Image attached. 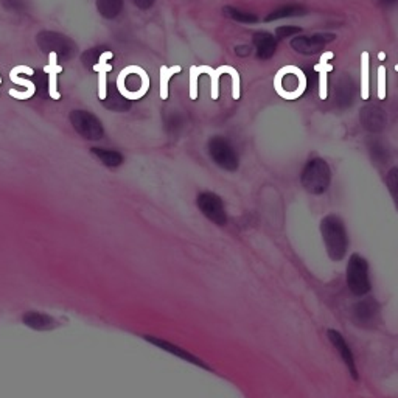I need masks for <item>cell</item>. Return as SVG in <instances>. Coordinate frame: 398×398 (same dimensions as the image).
<instances>
[{
	"label": "cell",
	"instance_id": "cell-1",
	"mask_svg": "<svg viewBox=\"0 0 398 398\" xmlns=\"http://www.w3.org/2000/svg\"><path fill=\"white\" fill-rule=\"evenodd\" d=\"M320 231H322L328 255L338 262V260L346 255L349 246L347 231L346 226H344V221L336 215H328L320 223Z\"/></svg>",
	"mask_w": 398,
	"mask_h": 398
},
{
	"label": "cell",
	"instance_id": "cell-2",
	"mask_svg": "<svg viewBox=\"0 0 398 398\" xmlns=\"http://www.w3.org/2000/svg\"><path fill=\"white\" fill-rule=\"evenodd\" d=\"M117 89L126 100H140L150 90V76L139 66H128L117 76Z\"/></svg>",
	"mask_w": 398,
	"mask_h": 398
},
{
	"label": "cell",
	"instance_id": "cell-3",
	"mask_svg": "<svg viewBox=\"0 0 398 398\" xmlns=\"http://www.w3.org/2000/svg\"><path fill=\"white\" fill-rule=\"evenodd\" d=\"M332 171L324 159L315 157L302 170V186L313 195H322L330 187Z\"/></svg>",
	"mask_w": 398,
	"mask_h": 398
},
{
	"label": "cell",
	"instance_id": "cell-4",
	"mask_svg": "<svg viewBox=\"0 0 398 398\" xmlns=\"http://www.w3.org/2000/svg\"><path fill=\"white\" fill-rule=\"evenodd\" d=\"M274 86L282 98L296 100L305 92V88H307V78H305V75L301 68H297L294 66H287L275 75Z\"/></svg>",
	"mask_w": 398,
	"mask_h": 398
},
{
	"label": "cell",
	"instance_id": "cell-5",
	"mask_svg": "<svg viewBox=\"0 0 398 398\" xmlns=\"http://www.w3.org/2000/svg\"><path fill=\"white\" fill-rule=\"evenodd\" d=\"M347 283L349 288L356 296H364L369 293V266L361 255H351L347 266Z\"/></svg>",
	"mask_w": 398,
	"mask_h": 398
},
{
	"label": "cell",
	"instance_id": "cell-6",
	"mask_svg": "<svg viewBox=\"0 0 398 398\" xmlns=\"http://www.w3.org/2000/svg\"><path fill=\"white\" fill-rule=\"evenodd\" d=\"M209 152L218 167L224 168L227 171H235L239 168V155H236L232 143L226 140L224 137L217 135L209 142Z\"/></svg>",
	"mask_w": 398,
	"mask_h": 398
},
{
	"label": "cell",
	"instance_id": "cell-7",
	"mask_svg": "<svg viewBox=\"0 0 398 398\" xmlns=\"http://www.w3.org/2000/svg\"><path fill=\"white\" fill-rule=\"evenodd\" d=\"M198 207L203 212L205 218H209L213 223L218 226H224L227 223L224 204L221 201V198L210 191H205L198 196Z\"/></svg>",
	"mask_w": 398,
	"mask_h": 398
},
{
	"label": "cell",
	"instance_id": "cell-8",
	"mask_svg": "<svg viewBox=\"0 0 398 398\" xmlns=\"http://www.w3.org/2000/svg\"><path fill=\"white\" fill-rule=\"evenodd\" d=\"M334 35H311V36H297L291 41V49L302 55H315L322 50L328 42L334 41Z\"/></svg>",
	"mask_w": 398,
	"mask_h": 398
},
{
	"label": "cell",
	"instance_id": "cell-9",
	"mask_svg": "<svg viewBox=\"0 0 398 398\" xmlns=\"http://www.w3.org/2000/svg\"><path fill=\"white\" fill-rule=\"evenodd\" d=\"M361 123L370 133H380L386 126V114L375 104H369L361 109Z\"/></svg>",
	"mask_w": 398,
	"mask_h": 398
},
{
	"label": "cell",
	"instance_id": "cell-10",
	"mask_svg": "<svg viewBox=\"0 0 398 398\" xmlns=\"http://www.w3.org/2000/svg\"><path fill=\"white\" fill-rule=\"evenodd\" d=\"M22 322H24L27 327L33 328L36 332H50L59 325L56 319H53L52 316L45 315V313L41 311L25 313V315L22 316Z\"/></svg>",
	"mask_w": 398,
	"mask_h": 398
},
{
	"label": "cell",
	"instance_id": "cell-11",
	"mask_svg": "<svg viewBox=\"0 0 398 398\" xmlns=\"http://www.w3.org/2000/svg\"><path fill=\"white\" fill-rule=\"evenodd\" d=\"M328 339L332 341L334 349L338 350V354H339V356L342 358V361L347 364L349 370L351 372V377L358 378V372H356V366H355L354 355H351V350L349 349L346 339L342 338V334L338 333V332H334V330H330V332H328Z\"/></svg>",
	"mask_w": 398,
	"mask_h": 398
},
{
	"label": "cell",
	"instance_id": "cell-12",
	"mask_svg": "<svg viewBox=\"0 0 398 398\" xmlns=\"http://www.w3.org/2000/svg\"><path fill=\"white\" fill-rule=\"evenodd\" d=\"M333 52H325L320 55L319 63L315 66V72L319 73V83H318V88H319V98L320 100H327L328 97V80H327V75L333 71V66L330 63H327V61H330L333 58Z\"/></svg>",
	"mask_w": 398,
	"mask_h": 398
},
{
	"label": "cell",
	"instance_id": "cell-13",
	"mask_svg": "<svg viewBox=\"0 0 398 398\" xmlns=\"http://www.w3.org/2000/svg\"><path fill=\"white\" fill-rule=\"evenodd\" d=\"M44 72L49 75V95L52 100H59L61 94L58 92V73L63 72V67L58 64L56 52L49 53V64L44 67Z\"/></svg>",
	"mask_w": 398,
	"mask_h": 398
},
{
	"label": "cell",
	"instance_id": "cell-14",
	"mask_svg": "<svg viewBox=\"0 0 398 398\" xmlns=\"http://www.w3.org/2000/svg\"><path fill=\"white\" fill-rule=\"evenodd\" d=\"M254 45L260 59H270L275 53V49H277V41L271 33L258 32L254 35Z\"/></svg>",
	"mask_w": 398,
	"mask_h": 398
},
{
	"label": "cell",
	"instance_id": "cell-15",
	"mask_svg": "<svg viewBox=\"0 0 398 398\" xmlns=\"http://www.w3.org/2000/svg\"><path fill=\"white\" fill-rule=\"evenodd\" d=\"M378 313V307L372 298H364L355 307V319L359 324H370Z\"/></svg>",
	"mask_w": 398,
	"mask_h": 398
},
{
	"label": "cell",
	"instance_id": "cell-16",
	"mask_svg": "<svg viewBox=\"0 0 398 398\" xmlns=\"http://www.w3.org/2000/svg\"><path fill=\"white\" fill-rule=\"evenodd\" d=\"M19 73H27V75H35V71L32 67H28V66H16L13 68V71L10 72V80L14 83V84H19V86H24L27 89V100L28 98H32L35 94H36V86H35V83L32 81H28V80H22L19 78Z\"/></svg>",
	"mask_w": 398,
	"mask_h": 398
},
{
	"label": "cell",
	"instance_id": "cell-17",
	"mask_svg": "<svg viewBox=\"0 0 398 398\" xmlns=\"http://www.w3.org/2000/svg\"><path fill=\"white\" fill-rule=\"evenodd\" d=\"M369 52L361 53V98L369 100L370 97V68H369Z\"/></svg>",
	"mask_w": 398,
	"mask_h": 398
},
{
	"label": "cell",
	"instance_id": "cell-18",
	"mask_svg": "<svg viewBox=\"0 0 398 398\" xmlns=\"http://www.w3.org/2000/svg\"><path fill=\"white\" fill-rule=\"evenodd\" d=\"M147 339H148L151 344H155V346H157L159 349H162V350H165V351H170V354H173V355H176V356H179V358H182V359H186V361H188V363H195V364H198V366H203L201 363L198 361V359H196L195 356H191L190 354H187L186 350L176 347V346H173V344H170V342L162 341V339H156V338H147Z\"/></svg>",
	"mask_w": 398,
	"mask_h": 398
},
{
	"label": "cell",
	"instance_id": "cell-19",
	"mask_svg": "<svg viewBox=\"0 0 398 398\" xmlns=\"http://www.w3.org/2000/svg\"><path fill=\"white\" fill-rule=\"evenodd\" d=\"M303 14H307V8H303L302 5H287V6H282V8L275 10L272 14L266 18L267 20H275V19H283V18H296V16H303Z\"/></svg>",
	"mask_w": 398,
	"mask_h": 398
},
{
	"label": "cell",
	"instance_id": "cell-20",
	"mask_svg": "<svg viewBox=\"0 0 398 398\" xmlns=\"http://www.w3.org/2000/svg\"><path fill=\"white\" fill-rule=\"evenodd\" d=\"M182 71L181 66H173V67H167L162 66L160 67V98L162 100H168V84H170L171 76L174 73H179Z\"/></svg>",
	"mask_w": 398,
	"mask_h": 398
},
{
	"label": "cell",
	"instance_id": "cell-21",
	"mask_svg": "<svg viewBox=\"0 0 398 398\" xmlns=\"http://www.w3.org/2000/svg\"><path fill=\"white\" fill-rule=\"evenodd\" d=\"M351 83L349 78H341L338 89H336V98L341 106H349L351 103V97H354V89H351Z\"/></svg>",
	"mask_w": 398,
	"mask_h": 398
},
{
	"label": "cell",
	"instance_id": "cell-22",
	"mask_svg": "<svg viewBox=\"0 0 398 398\" xmlns=\"http://www.w3.org/2000/svg\"><path fill=\"white\" fill-rule=\"evenodd\" d=\"M224 13H226L227 18H231V19H234L236 22H241V24H255V22L258 20V18L255 16V14L246 13V11H240V10L234 8V6H226Z\"/></svg>",
	"mask_w": 398,
	"mask_h": 398
},
{
	"label": "cell",
	"instance_id": "cell-23",
	"mask_svg": "<svg viewBox=\"0 0 398 398\" xmlns=\"http://www.w3.org/2000/svg\"><path fill=\"white\" fill-rule=\"evenodd\" d=\"M198 71H199V73H209L210 81H212V88H210L212 100H218V97H219V76H221V72L219 71H213V68L209 67V66H199Z\"/></svg>",
	"mask_w": 398,
	"mask_h": 398
},
{
	"label": "cell",
	"instance_id": "cell-24",
	"mask_svg": "<svg viewBox=\"0 0 398 398\" xmlns=\"http://www.w3.org/2000/svg\"><path fill=\"white\" fill-rule=\"evenodd\" d=\"M386 186H387L389 193H390V196H392L394 203H395L397 209H398V168H392V170L387 173Z\"/></svg>",
	"mask_w": 398,
	"mask_h": 398
},
{
	"label": "cell",
	"instance_id": "cell-25",
	"mask_svg": "<svg viewBox=\"0 0 398 398\" xmlns=\"http://www.w3.org/2000/svg\"><path fill=\"white\" fill-rule=\"evenodd\" d=\"M218 71L221 73H229L231 75V78H232V97L234 100H239L240 98V75L239 72L235 71L234 67H229V66H221Z\"/></svg>",
	"mask_w": 398,
	"mask_h": 398
},
{
	"label": "cell",
	"instance_id": "cell-26",
	"mask_svg": "<svg viewBox=\"0 0 398 398\" xmlns=\"http://www.w3.org/2000/svg\"><path fill=\"white\" fill-rule=\"evenodd\" d=\"M114 56L112 52H103L102 55H100L98 63L94 66V71L98 72H111L112 71V66L108 63V59H111Z\"/></svg>",
	"mask_w": 398,
	"mask_h": 398
},
{
	"label": "cell",
	"instance_id": "cell-27",
	"mask_svg": "<svg viewBox=\"0 0 398 398\" xmlns=\"http://www.w3.org/2000/svg\"><path fill=\"white\" fill-rule=\"evenodd\" d=\"M199 71L198 66H191L190 67V98L191 100H198V80H199Z\"/></svg>",
	"mask_w": 398,
	"mask_h": 398
},
{
	"label": "cell",
	"instance_id": "cell-28",
	"mask_svg": "<svg viewBox=\"0 0 398 398\" xmlns=\"http://www.w3.org/2000/svg\"><path fill=\"white\" fill-rule=\"evenodd\" d=\"M108 97V72H98V98L106 100Z\"/></svg>",
	"mask_w": 398,
	"mask_h": 398
},
{
	"label": "cell",
	"instance_id": "cell-29",
	"mask_svg": "<svg viewBox=\"0 0 398 398\" xmlns=\"http://www.w3.org/2000/svg\"><path fill=\"white\" fill-rule=\"evenodd\" d=\"M386 67L380 66L378 67V98L385 100L386 98Z\"/></svg>",
	"mask_w": 398,
	"mask_h": 398
},
{
	"label": "cell",
	"instance_id": "cell-30",
	"mask_svg": "<svg viewBox=\"0 0 398 398\" xmlns=\"http://www.w3.org/2000/svg\"><path fill=\"white\" fill-rule=\"evenodd\" d=\"M370 152H372V156H375V159L378 160V162L381 164H386V160H387V152L385 150V147H382L381 143H372L370 145Z\"/></svg>",
	"mask_w": 398,
	"mask_h": 398
},
{
	"label": "cell",
	"instance_id": "cell-31",
	"mask_svg": "<svg viewBox=\"0 0 398 398\" xmlns=\"http://www.w3.org/2000/svg\"><path fill=\"white\" fill-rule=\"evenodd\" d=\"M301 32H302V30L298 27L283 25V27H279L277 30H275V35H277L279 40H285V37H291V36H294V35L301 33Z\"/></svg>",
	"mask_w": 398,
	"mask_h": 398
},
{
	"label": "cell",
	"instance_id": "cell-32",
	"mask_svg": "<svg viewBox=\"0 0 398 398\" xmlns=\"http://www.w3.org/2000/svg\"><path fill=\"white\" fill-rule=\"evenodd\" d=\"M249 53H251V50H249L248 45H244V47H236V55H239V56H243V55L248 56Z\"/></svg>",
	"mask_w": 398,
	"mask_h": 398
},
{
	"label": "cell",
	"instance_id": "cell-33",
	"mask_svg": "<svg viewBox=\"0 0 398 398\" xmlns=\"http://www.w3.org/2000/svg\"><path fill=\"white\" fill-rule=\"evenodd\" d=\"M385 56H386L385 53H380V55H378V58H380V59H385Z\"/></svg>",
	"mask_w": 398,
	"mask_h": 398
},
{
	"label": "cell",
	"instance_id": "cell-34",
	"mask_svg": "<svg viewBox=\"0 0 398 398\" xmlns=\"http://www.w3.org/2000/svg\"><path fill=\"white\" fill-rule=\"evenodd\" d=\"M395 71H397V72H398V64H397V66H395Z\"/></svg>",
	"mask_w": 398,
	"mask_h": 398
},
{
	"label": "cell",
	"instance_id": "cell-35",
	"mask_svg": "<svg viewBox=\"0 0 398 398\" xmlns=\"http://www.w3.org/2000/svg\"><path fill=\"white\" fill-rule=\"evenodd\" d=\"M0 84H2V76H0Z\"/></svg>",
	"mask_w": 398,
	"mask_h": 398
}]
</instances>
